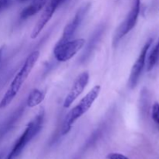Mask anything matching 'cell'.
I'll return each instance as SVG.
<instances>
[{
	"instance_id": "obj_1",
	"label": "cell",
	"mask_w": 159,
	"mask_h": 159,
	"mask_svg": "<svg viewBox=\"0 0 159 159\" xmlns=\"http://www.w3.org/2000/svg\"><path fill=\"white\" fill-rule=\"evenodd\" d=\"M39 57H40V51H34L26 57L23 66L16 75L10 85L6 90V93L2 98L1 101H0V109H4L7 107L15 99L20 90L21 89L24 82H26V79L32 71Z\"/></svg>"
},
{
	"instance_id": "obj_2",
	"label": "cell",
	"mask_w": 159,
	"mask_h": 159,
	"mask_svg": "<svg viewBox=\"0 0 159 159\" xmlns=\"http://www.w3.org/2000/svg\"><path fill=\"white\" fill-rule=\"evenodd\" d=\"M100 85H96L84 96L77 106L71 109L66 115L61 128V135H65L71 130V127L78 119L85 114L93 106L100 93Z\"/></svg>"
},
{
	"instance_id": "obj_3",
	"label": "cell",
	"mask_w": 159,
	"mask_h": 159,
	"mask_svg": "<svg viewBox=\"0 0 159 159\" xmlns=\"http://www.w3.org/2000/svg\"><path fill=\"white\" fill-rule=\"evenodd\" d=\"M43 118L44 110L43 109H41L40 111H39V113L36 115L35 117L26 125L25 130L16 141L12 150L5 159H13L20 155L28 143L30 142L33 138L40 131L43 127Z\"/></svg>"
},
{
	"instance_id": "obj_4",
	"label": "cell",
	"mask_w": 159,
	"mask_h": 159,
	"mask_svg": "<svg viewBox=\"0 0 159 159\" xmlns=\"http://www.w3.org/2000/svg\"><path fill=\"white\" fill-rule=\"evenodd\" d=\"M140 10H141V0H134L130 11L128 12L124 21L121 23V24L115 31L113 39V46H116L118 42L124 36L130 32L136 26L140 14Z\"/></svg>"
},
{
	"instance_id": "obj_5",
	"label": "cell",
	"mask_w": 159,
	"mask_h": 159,
	"mask_svg": "<svg viewBox=\"0 0 159 159\" xmlns=\"http://www.w3.org/2000/svg\"><path fill=\"white\" fill-rule=\"evenodd\" d=\"M85 43V40L83 38L57 43L54 48V57L60 62L68 61L83 48Z\"/></svg>"
},
{
	"instance_id": "obj_6",
	"label": "cell",
	"mask_w": 159,
	"mask_h": 159,
	"mask_svg": "<svg viewBox=\"0 0 159 159\" xmlns=\"http://www.w3.org/2000/svg\"><path fill=\"white\" fill-rule=\"evenodd\" d=\"M152 42H153V40H152V38L149 39V40L146 42L144 46L143 47V48L141 49V53H140L138 59H137L136 61L134 64L133 67H132L128 79V86L129 88L131 89H132L135 88L136 85H138V81H139L141 75V73H142L143 69H144V65H145L148 52L149 49H150Z\"/></svg>"
},
{
	"instance_id": "obj_7",
	"label": "cell",
	"mask_w": 159,
	"mask_h": 159,
	"mask_svg": "<svg viewBox=\"0 0 159 159\" xmlns=\"http://www.w3.org/2000/svg\"><path fill=\"white\" fill-rule=\"evenodd\" d=\"M90 3H85L82 5L78 11L76 12L75 15L73 17L72 20L65 26V29H64L63 34H62L61 38L59 40L57 43H63V42H66L68 40H70L78 28L81 25L82 22L83 21L84 18L85 17L86 14L88 13V11L90 9Z\"/></svg>"
},
{
	"instance_id": "obj_8",
	"label": "cell",
	"mask_w": 159,
	"mask_h": 159,
	"mask_svg": "<svg viewBox=\"0 0 159 159\" xmlns=\"http://www.w3.org/2000/svg\"><path fill=\"white\" fill-rule=\"evenodd\" d=\"M65 1V0H49L48 4H46V6H45L40 17L39 18L38 21L37 22L33 29L32 33L30 34L31 39H36L38 37V35L43 30L47 23L52 18L56 9Z\"/></svg>"
},
{
	"instance_id": "obj_9",
	"label": "cell",
	"mask_w": 159,
	"mask_h": 159,
	"mask_svg": "<svg viewBox=\"0 0 159 159\" xmlns=\"http://www.w3.org/2000/svg\"><path fill=\"white\" fill-rule=\"evenodd\" d=\"M89 80V74L88 71H84L76 78L69 93L65 97L63 104L65 108H68L71 107L74 101L82 94L86 85H88Z\"/></svg>"
},
{
	"instance_id": "obj_10",
	"label": "cell",
	"mask_w": 159,
	"mask_h": 159,
	"mask_svg": "<svg viewBox=\"0 0 159 159\" xmlns=\"http://www.w3.org/2000/svg\"><path fill=\"white\" fill-rule=\"evenodd\" d=\"M48 0H32L30 4L20 12V18L27 19L40 12L47 4Z\"/></svg>"
},
{
	"instance_id": "obj_11",
	"label": "cell",
	"mask_w": 159,
	"mask_h": 159,
	"mask_svg": "<svg viewBox=\"0 0 159 159\" xmlns=\"http://www.w3.org/2000/svg\"><path fill=\"white\" fill-rule=\"evenodd\" d=\"M45 95H46V92L43 90L38 89H34L31 90L28 96L27 101H26L27 107L30 108H33L38 106L43 101Z\"/></svg>"
},
{
	"instance_id": "obj_12",
	"label": "cell",
	"mask_w": 159,
	"mask_h": 159,
	"mask_svg": "<svg viewBox=\"0 0 159 159\" xmlns=\"http://www.w3.org/2000/svg\"><path fill=\"white\" fill-rule=\"evenodd\" d=\"M148 56V55H147ZM159 61V39L149 53L147 58V71H152Z\"/></svg>"
},
{
	"instance_id": "obj_13",
	"label": "cell",
	"mask_w": 159,
	"mask_h": 159,
	"mask_svg": "<svg viewBox=\"0 0 159 159\" xmlns=\"http://www.w3.org/2000/svg\"><path fill=\"white\" fill-rule=\"evenodd\" d=\"M152 117L154 122L159 125V103L158 102H155L152 106Z\"/></svg>"
},
{
	"instance_id": "obj_14",
	"label": "cell",
	"mask_w": 159,
	"mask_h": 159,
	"mask_svg": "<svg viewBox=\"0 0 159 159\" xmlns=\"http://www.w3.org/2000/svg\"><path fill=\"white\" fill-rule=\"evenodd\" d=\"M107 158V159H129L127 156H125V155H123V154L116 153V152L108 154Z\"/></svg>"
},
{
	"instance_id": "obj_15",
	"label": "cell",
	"mask_w": 159,
	"mask_h": 159,
	"mask_svg": "<svg viewBox=\"0 0 159 159\" xmlns=\"http://www.w3.org/2000/svg\"><path fill=\"white\" fill-rule=\"evenodd\" d=\"M12 0H0V12L9 6Z\"/></svg>"
},
{
	"instance_id": "obj_16",
	"label": "cell",
	"mask_w": 159,
	"mask_h": 159,
	"mask_svg": "<svg viewBox=\"0 0 159 159\" xmlns=\"http://www.w3.org/2000/svg\"><path fill=\"white\" fill-rule=\"evenodd\" d=\"M2 51H3V48L2 47V48H0V61H1L2 56Z\"/></svg>"
},
{
	"instance_id": "obj_17",
	"label": "cell",
	"mask_w": 159,
	"mask_h": 159,
	"mask_svg": "<svg viewBox=\"0 0 159 159\" xmlns=\"http://www.w3.org/2000/svg\"><path fill=\"white\" fill-rule=\"evenodd\" d=\"M20 2H26V1H28V0H19Z\"/></svg>"
},
{
	"instance_id": "obj_18",
	"label": "cell",
	"mask_w": 159,
	"mask_h": 159,
	"mask_svg": "<svg viewBox=\"0 0 159 159\" xmlns=\"http://www.w3.org/2000/svg\"><path fill=\"white\" fill-rule=\"evenodd\" d=\"M2 154L0 153V159H2Z\"/></svg>"
}]
</instances>
